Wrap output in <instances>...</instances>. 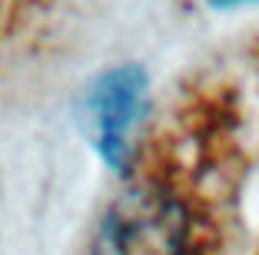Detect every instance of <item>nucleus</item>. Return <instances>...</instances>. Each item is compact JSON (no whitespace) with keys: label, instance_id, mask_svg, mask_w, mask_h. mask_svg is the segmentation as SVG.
<instances>
[{"label":"nucleus","instance_id":"2","mask_svg":"<svg viewBox=\"0 0 259 255\" xmlns=\"http://www.w3.org/2000/svg\"><path fill=\"white\" fill-rule=\"evenodd\" d=\"M140 110H143V73H137L133 67L107 73L97 83L90 96L93 139L113 166H123V159L130 156V136Z\"/></svg>","mask_w":259,"mask_h":255},{"label":"nucleus","instance_id":"1","mask_svg":"<svg viewBox=\"0 0 259 255\" xmlns=\"http://www.w3.org/2000/svg\"><path fill=\"white\" fill-rule=\"evenodd\" d=\"M213 216L206 195L166 159L130 173L103 209L87 255H209Z\"/></svg>","mask_w":259,"mask_h":255},{"label":"nucleus","instance_id":"3","mask_svg":"<svg viewBox=\"0 0 259 255\" xmlns=\"http://www.w3.org/2000/svg\"><path fill=\"white\" fill-rule=\"evenodd\" d=\"M213 4H220V7H229V4H259V0H213Z\"/></svg>","mask_w":259,"mask_h":255}]
</instances>
